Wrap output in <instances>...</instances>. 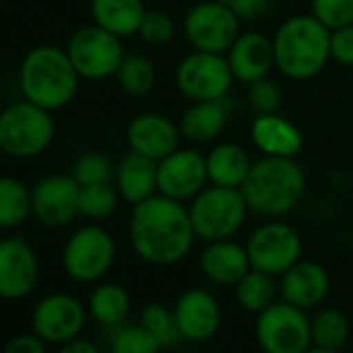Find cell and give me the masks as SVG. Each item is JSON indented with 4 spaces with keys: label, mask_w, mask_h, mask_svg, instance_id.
Returning <instances> with one entry per match:
<instances>
[{
    "label": "cell",
    "mask_w": 353,
    "mask_h": 353,
    "mask_svg": "<svg viewBox=\"0 0 353 353\" xmlns=\"http://www.w3.org/2000/svg\"><path fill=\"white\" fill-rule=\"evenodd\" d=\"M235 83L225 54L194 50L174 71V85L192 102L223 100Z\"/></svg>",
    "instance_id": "cell-10"
},
{
    "label": "cell",
    "mask_w": 353,
    "mask_h": 353,
    "mask_svg": "<svg viewBox=\"0 0 353 353\" xmlns=\"http://www.w3.org/2000/svg\"><path fill=\"white\" fill-rule=\"evenodd\" d=\"M310 328H312V345L324 349L341 351L351 336L349 318L336 307L316 310V314L310 318Z\"/></svg>",
    "instance_id": "cell-30"
},
{
    "label": "cell",
    "mask_w": 353,
    "mask_h": 353,
    "mask_svg": "<svg viewBox=\"0 0 353 353\" xmlns=\"http://www.w3.org/2000/svg\"><path fill=\"white\" fill-rule=\"evenodd\" d=\"M108 351L110 353H160V343L141 324H119L110 328Z\"/></svg>",
    "instance_id": "cell-34"
},
{
    "label": "cell",
    "mask_w": 353,
    "mask_h": 353,
    "mask_svg": "<svg viewBox=\"0 0 353 353\" xmlns=\"http://www.w3.org/2000/svg\"><path fill=\"white\" fill-rule=\"evenodd\" d=\"M54 135L52 112L26 98L0 110V148L5 156L17 160L36 158L52 145Z\"/></svg>",
    "instance_id": "cell-5"
},
{
    "label": "cell",
    "mask_w": 353,
    "mask_h": 353,
    "mask_svg": "<svg viewBox=\"0 0 353 353\" xmlns=\"http://www.w3.org/2000/svg\"><path fill=\"white\" fill-rule=\"evenodd\" d=\"M114 188L123 202L135 206L158 194V162L129 150L114 170Z\"/></svg>",
    "instance_id": "cell-23"
},
{
    "label": "cell",
    "mask_w": 353,
    "mask_h": 353,
    "mask_svg": "<svg viewBox=\"0 0 353 353\" xmlns=\"http://www.w3.org/2000/svg\"><path fill=\"white\" fill-rule=\"evenodd\" d=\"M252 164L254 162L243 145L233 141H221L206 154L208 181L212 185L241 190Z\"/></svg>",
    "instance_id": "cell-25"
},
{
    "label": "cell",
    "mask_w": 353,
    "mask_h": 353,
    "mask_svg": "<svg viewBox=\"0 0 353 353\" xmlns=\"http://www.w3.org/2000/svg\"><path fill=\"white\" fill-rule=\"evenodd\" d=\"M114 170H117V166L112 164V160L106 154L88 150L75 158L71 174H73V179L83 188V185L114 181Z\"/></svg>",
    "instance_id": "cell-35"
},
{
    "label": "cell",
    "mask_w": 353,
    "mask_h": 353,
    "mask_svg": "<svg viewBox=\"0 0 353 353\" xmlns=\"http://www.w3.org/2000/svg\"><path fill=\"white\" fill-rule=\"evenodd\" d=\"M67 54L81 79L102 81L114 77L123 59V40L92 23L79 28L67 42Z\"/></svg>",
    "instance_id": "cell-8"
},
{
    "label": "cell",
    "mask_w": 353,
    "mask_h": 353,
    "mask_svg": "<svg viewBox=\"0 0 353 353\" xmlns=\"http://www.w3.org/2000/svg\"><path fill=\"white\" fill-rule=\"evenodd\" d=\"M17 79L23 98L50 112L69 106L81 81L67 50L52 44L32 48L19 65Z\"/></svg>",
    "instance_id": "cell-3"
},
{
    "label": "cell",
    "mask_w": 353,
    "mask_h": 353,
    "mask_svg": "<svg viewBox=\"0 0 353 353\" xmlns=\"http://www.w3.org/2000/svg\"><path fill=\"white\" fill-rule=\"evenodd\" d=\"M143 0H92V21L121 40L131 38L139 32L145 15Z\"/></svg>",
    "instance_id": "cell-26"
},
{
    "label": "cell",
    "mask_w": 353,
    "mask_h": 353,
    "mask_svg": "<svg viewBox=\"0 0 353 353\" xmlns=\"http://www.w3.org/2000/svg\"><path fill=\"white\" fill-rule=\"evenodd\" d=\"M256 341L264 353H305L312 347L310 316L287 301H274L256 318Z\"/></svg>",
    "instance_id": "cell-9"
},
{
    "label": "cell",
    "mask_w": 353,
    "mask_h": 353,
    "mask_svg": "<svg viewBox=\"0 0 353 353\" xmlns=\"http://www.w3.org/2000/svg\"><path fill=\"white\" fill-rule=\"evenodd\" d=\"M200 270L214 285L235 287L252 270L248 248L237 243L233 237L221 239V241H210L202 250Z\"/></svg>",
    "instance_id": "cell-21"
},
{
    "label": "cell",
    "mask_w": 353,
    "mask_h": 353,
    "mask_svg": "<svg viewBox=\"0 0 353 353\" xmlns=\"http://www.w3.org/2000/svg\"><path fill=\"white\" fill-rule=\"evenodd\" d=\"M179 125L160 112H141L131 119L127 125V143L129 150L143 154L152 160H162L181 148Z\"/></svg>",
    "instance_id": "cell-18"
},
{
    "label": "cell",
    "mask_w": 353,
    "mask_h": 353,
    "mask_svg": "<svg viewBox=\"0 0 353 353\" xmlns=\"http://www.w3.org/2000/svg\"><path fill=\"white\" fill-rule=\"evenodd\" d=\"M57 353H100V349L92 341L77 336V339H73L69 343H63Z\"/></svg>",
    "instance_id": "cell-42"
},
{
    "label": "cell",
    "mask_w": 353,
    "mask_h": 353,
    "mask_svg": "<svg viewBox=\"0 0 353 353\" xmlns=\"http://www.w3.org/2000/svg\"><path fill=\"white\" fill-rule=\"evenodd\" d=\"M139 324L152 332L162 349H174L183 341L172 310H168L164 303H148L139 314Z\"/></svg>",
    "instance_id": "cell-32"
},
{
    "label": "cell",
    "mask_w": 353,
    "mask_h": 353,
    "mask_svg": "<svg viewBox=\"0 0 353 353\" xmlns=\"http://www.w3.org/2000/svg\"><path fill=\"white\" fill-rule=\"evenodd\" d=\"M328 291L330 274L322 264L314 260H299L279 276L281 299L305 312L320 307L328 297Z\"/></svg>",
    "instance_id": "cell-19"
},
{
    "label": "cell",
    "mask_w": 353,
    "mask_h": 353,
    "mask_svg": "<svg viewBox=\"0 0 353 353\" xmlns=\"http://www.w3.org/2000/svg\"><path fill=\"white\" fill-rule=\"evenodd\" d=\"M3 158H5V152H3V148H0V166H3Z\"/></svg>",
    "instance_id": "cell-44"
},
{
    "label": "cell",
    "mask_w": 353,
    "mask_h": 353,
    "mask_svg": "<svg viewBox=\"0 0 353 353\" xmlns=\"http://www.w3.org/2000/svg\"><path fill=\"white\" fill-rule=\"evenodd\" d=\"M196 237L210 243L231 239L245 225L250 206L235 188L206 185L188 206Z\"/></svg>",
    "instance_id": "cell-6"
},
{
    "label": "cell",
    "mask_w": 353,
    "mask_h": 353,
    "mask_svg": "<svg viewBox=\"0 0 353 353\" xmlns=\"http://www.w3.org/2000/svg\"><path fill=\"white\" fill-rule=\"evenodd\" d=\"M114 77L119 88L133 98L148 96L156 85V69L143 54H125Z\"/></svg>",
    "instance_id": "cell-31"
},
{
    "label": "cell",
    "mask_w": 353,
    "mask_h": 353,
    "mask_svg": "<svg viewBox=\"0 0 353 353\" xmlns=\"http://www.w3.org/2000/svg\"><path fill=\"white\" fill-rule=\"evenodd\" d=\"M114 237L100 225H83L73 231L63 248V268L77 283H98L114 264Z\"/></svg>",
    "instance_id": "cell-7"
},
{
    "label": "cell",
    "mask_w": 353,
    "mask_h": 353,
    "mask_svg": "<svg viewBox=\"0 0 353 353\" xmlns=\"http://www.w3.org/2000/svg\"><path fill=\"white\" fill-rule=\"evenodd\" d=\"M274 69L291 81L316 77L330 61V30L312 13L285 19L272 36Z\"/></svg>",
    "instance_id": "cell-4"
},
{
    "label": "cell",
    "mask_w": 353,
    "mask_h": 353,
    "mask_svg": "<svg viewBox=\"0 0 353 353\" xmlns=\"http://www.w3.org/2000/svg\"><path fill=\"white\" fill-rule=\"evenodd\" d=\"M237 15L219 0L196 3L183 19V32L194 50L227 54L241 34Z\"/></svg>",
    "instance_id": "cell-12"
},
{
    "label": "cell",
    "mask_w": 353,
    "mask_h": 353,
    "mask_svg": "<svg viewBox=\"0 0 353 353\" xmlns=\"http://www.w3.org/2000/svg\"><path fill=\"white\" fill-rule=\"evenodd\" d=\"M310 9L330 32L353 23V0H310Z\"/></svg>",
    "instance_id": "cell-36"
},
{
    "label": "cell",
    "mask_w": 353,
    "mask_h": 353,
    "mask_svg": "<svg viewBox=\"0 0 353 353\" xmlns=\"http://www.w3.org/2000/svg\"><path fill=\"white\" fill-rule=\"evenodd\" d=\"M208 183L206 156L198 150L176 148L158 160V194L170 200L192 202Z\"/></svg>",
    "instance_id": "cell-14"
},
{
    "label": "cell",
    "mask_w": 353,
    "mask_h": 353,
    "mask_svg": "<svg viewBox=\"0 0 353 353\" xmlns=\"http://www.w3.org/2000/svg\"><path fill=\"white\" fill-rule=\"evenodd\" d=\"M119 192L110 183L83 185L79 192V214L92 223L110 219L119 208Z\"/></svg>",
    "instance_id": "cell-33"
},
{
    "label": "cell",
    "mask_w": 353,
    "mask_h": 353,
    "mask_svg": "<svg viewBox=\"0 0 353 353\" xmlns=\"http://www.w3.org/2000/svg\"><path fill=\"white\" fill-rule=\"evenodd\" d=\"M229 7L239 21H260L270 11V0H219Z\"/></svg>",
    "instance_id": "cell-40"
},
{
    "label": "cell",
    "mask_w": 353,
    "mask_h": 353,
    "mask_svg": "<svg viewBox=\"0 0 353 353\" xmlns=\"http://www.w3.org/2000/svg\"><path fill=\"white\" fill-rule=\"evenodd\" d=\"M172 314L183 341L192 343L210 341L219 332L223 322V310L219 299L202 287L185 289L176 297Z\"/></svg>",
    "instance_id": "cell-17"
},
{
    "label": "cell",
    "mask_w": 353,
    "mask_h": 353,
    "mask_svg": "<svg viewBox=\"0 0 353 353\" xmlns=\"http://www.w3.org/2000/svg\"><path fill=\"white\" fill-rule=\"evenodd\" d=\"M227 61L235 81L252 85L268 77L274 69V46L272 38L262 32H243L227 50Z\"/></svg>",
    "instance_id": "cell-20"
},
{
    "label": "cell",
    "mask_w": 353,
    "mask_h": 353,
    "mask_svg": "<svg viewBox=\"0 0 353 353\" xmlns=\"http://www.w3.org/2000/svg\"><path fill=\"white\" fill-rule=\"evenodd\" d=\"M88 322V305L71 293H48L32 312V328L46 343L63 345L77 339Z\"/></svg>",
    "instance_id": "cell-13"
},
{
    "label": "cell",
    "mask_w": 353,
    "mask_h": 353,
    "mask_svg": "<svg viewBox=\"0 0 353 353\" xmlns=\"http://www.w3.org/2000/svg\"><path fill=\"white\" fill-rule=\"evenodd\" d=\"M305 353H341V351H336V349H324V347H316V345H312Z\"/></svg>",
    "instance_id": "cell-43"
},
{
    "label": "cell",
    "mask_w": 353,
    "mask_h": 353,
    "mask_svg": "<svg viewBox=\"0 0 353 353\" xmlns=\"http://www.w3.org/2000/svg\"><path fill=\"white\" fill-rule=\"evenodd\" d=\"M248 102L250 108L256 114H272L279 112L281 104H283V92L279 88L276 81L264 77L260 81H254L252 85H248Z\"/></svg>",
    "instance_id": "cell-38"
},
{
    "label": "cell",
    "mask_w": 353,
    "mask_h": 353,
    "mask_svg": "<svg viewBox=\"0 0 353 353\" xmlns=\"http://www.w3.org/2000/svg\"><path fill=\"white\" fill-rule=\"evenodd\" d=\"M131 312V295L119 283H100L88 297V314L102 326L114 328L127 320Z\"/></svg>",
    "instance_id": "cell-27"
},
{
    "label": "cell",
    "mask_w": 353,
    "mask_h": 353,
    "mask_svg": "<svg viewBox=\"0 0 353 353\" xmlns=\"http://www.w3.org/2000/svg\"><path fill=\"white\" fill-rule=\"evenodd\" d=\"M137 36L150 46H164L174 38V21L164 11H145Z\"/></svg>",
    "instance_id": "cell-37"
},
{
    "label": "cell",
    "mask_w": 353,
    "mask_h": 353,
    "mask_svg": "<svg viewBox=\"0 0 353 353\" xmlns=\"http://www.w3.org/2000/svg\"><path fill=\"white\" fill-rule=\"evenodd\" d=\"M241 194L250 212L281 219L297 208L305 194V172L295 158L262 156L250 168Z\"/></svg>",
    "instance_id": "cell-2"
},
{
    "label": "cell",
    "mask_w": 353,
    "mask_h": 353,
    "mask_svg": "<svg viewBox=\"0 0 353 353\" xmlns=\"http://www.w3.org/2000/svg\"><path fill=\"white\" fill-rule=\"evenodd\" d=\"M3 353H46V341L40 339L36 332L17 334L5 345Z\"/></svg>",
    "instance_id": "cell-41"
},
{
    "label": "cell",
    "mask_w": 353,
    "mask_h": 353,
    "mask_svg": "<svg viewBox=\"0 0 353 353\" xmlns=\"http://www.w3.org/2000/svg\"><path fill=\"white\" fill-rule=\"evenodd\" d=\"M40 279V262L34 248L21 237L0 239V299L28 297Z\"/></svg>",
    "instance_id": "cell-16"
},
{
    "label": "cell",
    "mask_w": 353,
    "mask_h": 353,
    "mask_svg": "<svg viewBox=\"0 0 353 353\" xmlns=\"http://www.w3.org/2000/svg\"><path fill=\"white\" fill-rule=\"evenodd\" d=\"M279 297V281L262 270L252 268L237 285H235V299L241 310L250 314H260L270 307Z\"/></svg>",
    "instance_id": "cell-29"
},
{
    "label": "cell",
    "mask_w": 353,
    "mask_h": 353,
    "mask_svg": "<svg viewBox=\"0 0 353 353\" xmlns=\"http://www.w3.org/2000/svg\"><path fill=\"white\" fill-rule=\"evenodd\" d=\"M131 208L129 241L143 262L152 266H172L185 260L198 237L183 202L154 194Z\"/></svg>",
    "instance_id": "cell-1"
},
{
    "label": "cell",
    "mask_w": 353,
    "mask_h": 353,
    "mask_svg": "<svg viewBox=\"0 0 353 353\" xmlns=\"http://www.w3.org/2000/svg\"><path fill=\"white\" fill-rule=\"evenodd\" d=\"M229 114L231 108L227 104V98L212 102H192V106L181 114L176 125H179L183 139L194 143H208L225 131Z\"/></svg>",
    "instance_id": "cell-24"
},
{
    "label": "cell",
    "mask_w": 353,
    "mask_h": 353,
    "mask_svg": "<svg viewBox=\"0 0 353 353\" xmlns=\"http://www.w3.org/2000/svg\"><path fill=\"white\" fill-rule=\"evenodd\" d=\"M252 143L262 156L295 158L303 148V135L295 123L279 112L256 114L250 127Z\"/></svg>",
    "instance_id": "cell-22"
},
{
    "label": "cell",
    "mask_w": 353,
    "mask_h": 353,
    "mask_svg": "<svg viewBox=\"0 0 353 353\" xmlns=\"http://www.w3.org/2000/svg\"><path fill=\"white\" fill-rule=\"evenodd\" d=\"M81 185L73 174H46L32 188V216L46 227H65L79 216Z\"/></svg>",
    "instance_id": "cell-15"
},
{
    "label": "cell",
    "mask_w": 353,
    "mask_h": 353,
    "mask_svg": "<svg viewBox=\"0 0 353 353\" xmlns=\"http://www.w3.org/2000/svg\"><path fill=\"white\" fill-rule=\"evenodd\" d=\"M330 59L339 65L353 67V23L330 32Z\"/></svg>",
    "instance_id": "cell-39"
},
{
    "label": "cell",
    "mask_w": 353,
    "mask_h": 353,
    "mask_svg": "<svg viewBox=\"0 0 353 353\" xmlns=\"http://www.w3.org/2000/svg\"><path fill=\"white\" fill-rule=\"evenodd\" d=\"M248 254L252 268L262 270L270 276H281L287 272L295 262L301 260L303 243L301 235L289 223L279 219H270L250 235Z\"/></svg>",
    "instance_id": "cell-11"
},
{
    "label": "cell",
    "mask_w": 353,
    "mask_h": 353,
    "mask_svg": "<svg viewBox=\"0 0 353 353\" xmlns=\"http://www.w3.org/2000/svg\"><path fill=\"white\" fill-rule=\"evenodd\" d=\"M32 216V190L17 176L0 174V229H17Z\"/></svg>",
    "instance_id": "cell-28"
}]
</instances>
